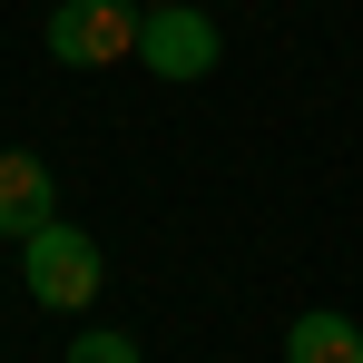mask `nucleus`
Segmentation results:
<instances>
[{
  "label": "nucleus",
  "instance_id": "obj_1",
  "mask_svg": "<svg viewBox=\"0 0 363 363\" xmlns=\"http://www.w3.org/2000/svg\"><path fill=\"white\" fill-rule=\"evenodd\" d=\"M20 275H30V304H50V314H89V304L108 295V245L79 236L69 216H50L40 236H20Z\"/></svg>",
  "mask_w": 363,
  "mask_h": 363
},
{
  "label": "nucleus",
  "instance_id": "obj_2",
  "mask_svg": "<svg viewBox=\"0 0 363 363\" xmlns=\"http://www.w3.org/2000/svg\"><path fill=\"white\" fill-rule=\"evenodd\" d=\"M138 30H147L138 0H60L40 40L60 69H118V60H138Z\"/></svg>",
  "mask_w": 363,
  "mask_h": 363
},
{
  "label": "nucleus",
  "instance_id": "obj_3",
  "mask_svg": "<svg viewBox=\"0 0 363 363\" xmlns=\"http://www.w3.org/2000/svg\"><path fill=\"white\" fill-rule=\"evenodd\" d=\"M216 60H226V40H216L206 10L147 0V30H138V69H147V79H216Z\"/></svg>",
  "mask_w": 363,
  "mask_h": 363
},
{
  "label": "nucleus",
  "instance_id": "obj_4",
  "mask_svg": "<svg viewBox=\"0 0 363 363\" xmlns=\"http://www.w3.org/2000/svg\"><path fill=\"white\" fill-rule=\"evenodd\" d=\"M60 216V177H50V157H30V147H0V236H40Z\"/></svg>",
  "mask_w": 363,
  "mask_h": 363
},
{
  "label": "nucleus",
  "instance_id": "obj_5",
  "mask_svg": "<svg viewBox=\"0 0 363 363\" xmlns=\"http://www.w3.org/2000/svg\"><path fill=\"white\" fill-rule=\"evenodd\" d=\"M285 363H363V324L354 314H295Z\"/></svg>",
  "mask_w": 363,
  "mask_h": 363
},
{
  "label": "nucleus",
  "instance_id": "obj_6",
  "mask_svg": "<svg viewBox=\"0 0 363 363\" xmlns=\"http://www.w3.org/2000/svg\"><path fill=\"white\" fill-rule=\"evenodd\" d=\"M69 363H147V354H138V334H118V324H79L69 334Z\"/></svg>",
  "mask_w": 363,
  "mask_h": 363
}]
</instances>
